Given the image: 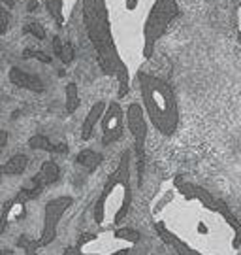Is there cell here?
Returning a JSON list of instances; mask_svg holds the SVG:
<instances>
[{
  "label": "cell",
  "instance_id": "cell-1",
  "mask_svg": "<svg viewBox=\"0 0 241 255\" xmlns=\"http://www.w3.org/2000/svg\"><path fill=\"white\" fill-rule=\"evenodd\" d=\"M83 17L90 42L94 44V49L98 53L102 70L109 76L115 74L119 78V97H125L130 87V76L126 64L117 53L106 0H83Z\"/></svg>",
  "mask_w": 241,
  "mask_h": 255
},
{
  "label": "cell",
  "instance_id": "cell-2",
  "mask_svg": "<svg viewBox=\"0 0 241 255\" xmlns=\"http://www.w3.org/2000/svg\"><path fill=\"white\" fill-rule=\"evenodd\" d=\"M130 151H123L117 168L109 174L104 189L94 202L92 218L98 227L111 229L123 223L132 204V183H130Z\"/></svg>",
  "mask_w": 241,
  "mask_h": 255
},
{
  "label": "cell",
  "instance_id": "cell-3",
  "mask_svg": "<svg viewBox=\"0 0 241 255\" xmlns=\"http://www.w3.org/2000/svg\"><path fill=\"white\" fill-rule=\"evenodd\" d=\"M140 89L153 127L164 136H171L179 127V108L171 87L157 76L140 74Z\"/></svg>",
  "mask_w": 241,
  "mask_h": 255
},
{
  "label": "cell",
  "instance_id": "cell-4",
  "mask_svg": "<svg viewBox=\"0 0 241 255\" xmlns=\"http://www.w3.org/2000/svg\"><path fill=\"white\" fill-rule=\"evenodd\" d=\"M140 242L136 229H106L102 233H85L78 244L68 248L64 255H128Z\"/></svg>",
  "mask_w": 241,
  "mask_h": 255
},
{
  "label": "cell",
  "instance_id": "cell-5",
  "mask_svg": "<svg viewBox=\"0 0 241 255\" xmlns=\"http://www.w3.org/2000/svg\"><path fill=\"white\" fill-rule=\"evenodd\" d=\"M177 15V2L175 0H155L149 17L143 27V57L149 59L153 53L155 42L166 32L173 17Z\"/></svg>",
  "mask_w": 241,
  "mask_h": 255
},
{
  "label": "cell",
  "instance_id": "cell-6",
  "mask_svg": "<svg viewBox=\"0 0 241 255\" xmlns=\"http://www.w3.org/2000/svg\"><path fill=\"white\" fill-rule=\"evenodd\" d=\"M126 123L134 136L136 161H138V187L143 185V163H145V140H147V119L140 104H130L126 110Z\"/></svg>",
  "mask_w": 241,
  "mask_h": 255
},
{
  "label": "cell",
  "instance_id": "cell-7",
  "mask_svg": "<svg viewBox=\"0 0 241 255\" xmlns=\"http://www.w3.org/2000/svg\"><path fill=\"white\" fill-rule=\"evenodd\" d=\"M72 204H74V197H57L51 202H47V206H45V225L40 240L34 244L36 248H44L53 242L55 237H57V231H59V221Z\"/></svg>",
  "mask_w": 241,
  "mask_h": 255
},
{
  "label": "cell",
  "instance_id": "cell-8",
  "mask_svg": "<svg viewBox=\"0 0 241 255\" xmlns=\"http://www.w3.org/2000/svg\"><path fill=\"white\" fill-rule=\"evenodd\" d=\"M125 128V112L119 102H109L102 116V144L109 146L123 136Z\"/></svg>",
  "mask_w": 241,
  "mask_h": 255
},
{
  "label": "cell",
  "instance_id": "cell-9",
  "mask_svg": "<svg viewBox=\"0 0 241 255\" xmlns=\"http://www.w3.org/2000/svg\"><path fill=\"white\" fill-rule=\"evenodd\" d=\"M9 82L13 85H17L21 89H28V91H34V93H42L44 91V83L38 76H32V74L25 72L23 68L19 66H13L9 68Z\"/></svg>",
  "mask_w": 241,
  "mask_h": 255
},
{
  "label": "cell",
  "instance_id": "cell-10",
  "mask_svg": "<svg viewBox=\"0 0 241 255\" xmlns=\"http://www.w3.org/2000/svg\"><path fill=\"white\" fill-rule=\"evenodd\" d=\"M25 193L19 197V199H15V201H11L4 208V214L0 216V233L4 231V229L8 227L9 223H13V221H19V219L25 216Z\"/></svg>",
  "mask_w": 241,
  "mask_h": 255
},
{
  "label": "cell",
  "instance_id": "cell-11",
  "mask_svg": "<svg viewBox=\"0 0 241 255\" xmlns=\"http://www.w3.org/2000/svg\"><path fill=\"white\" fill-rule=\"evenodd\" d=\"M106 108L107 106L104 101H98L92 108H90V112L87 114L85 121H83V128H81V138H83V140H89V138L92 136V130H94V127H96L98 119H102Z\"/></svg>",
  "mask_w": 241,
  "mask_h": 255
},
{
  "label": "cell",
  "instance_id": "cell-12",
  "mask_svg": "<svg viewBox=\"0 0 241 255\" xmlns=\"http://www.w3.org/2000/svg\"><path fill=\"white\" fill-rule=\"evenodd\" d=\"M78 163L92 172V170L102 163V155L96 153V151H92V149H83V151L78 155Z\"/></svg>",
  "mask_w": 241,
  "mask_h": 255
},
{
  "label": "cell",
  "instance_id": "cell-13",
  "mask_svg": "<svg viewBox=\"0 0 241 255\" xmlns=\"http://www.w3.org/2000/svg\"><path fill=\"white\" fill-rule=\"evenodd\" d=\"M27 166V157L25 155H17V157H11L8 163L2 166V172L6 174H21Z\"/></svg>",
  "mask_w": 241,
  "mask_h": 255
},
{
  "label": "cell",
  "instance_id": "cell-14",
  "mask_svg": "<svg viewBox=\"0 0 241 255\" xmlns=\"http://www.w3.org/2000/svg\"><path fill=\"white\" fill-rule=\"evenodd\" d=\"M78 106H80L78 87H76V83H68V87H66V110H68V114H74Z\"/></svg>",
  "mask_w": 241,
  "mask_h": 255
},
{
  "label": "cell",
  "instance_id": "cell-15",
  "mask_svg": "<svg viewBox=\"0 0 241 255\" xmlns=\"http://www.w3.org/2000/svg\"><path fill=\"white\" fill-rule=\"evenodd\" d=\"M30 147H34V149H53V151H66V146H51L49 144V140L45 136H34L30 142Z\"/></svg>",
  "mask_w": 241,
  "mask_h": 255
},
{
  "label": "cell",
  "instance_id": "cell-16",
  "mask_svg": "<svg viewBox=\"0 0 241 255\" xmlns=\"http://www.w3.org/2000/svg\"><path fill=\"white\" fill-rule=\"evenodd\" d=\"M40 178H42V180H45V183L55 182V180L59 178V168H57V164L51 163V161L44 163V166H42V172H40Z\"/></svg>",
  "mask_w": 241,
  "mask_h": 255
},
{
  "label": "cell",
  "instance_id": "cell-17",
  "mask_svg": "<svg viewBox=\"0 0 241 255\" xmlns=\"http://www.w3.org/2000/svg\"><path fill=\"white\" fill-rule=\"evenodd\" d=\"M57 57H59L64 64H70L72 61H74V57H76V49H74V46H72L70 42H63L61 51L57 53Z\"/></svg>",
  "mask_w": 241,
  "mask_h": 255
},
{
  "label": "cell",
  "instance_id": "cell-18",
  "mask_svg": "<svg viewBox=\"0 0 241 255\" xmlns=\"http://www.w3.org/2000/svg\"><path fill=\"white\" fill-rule=\"evenodd\" d=\"M23 57H27V59H38V61H42V63L49 64L51 63V57L44 51H34V49H25L23 51Z\"/></svg>",
  "mask_w": 241,
  "mask_h": 255
},
{
  "label": "cell",
  "instance_id": "cell-19",
  "mask_svg": "<svg viewBox=\"0 0 241 255\" xmlns=\"http://www.w3.org/2000/svg\"><path fill=\"white\" fill-rule=\"evenodd\" d=\"M25 30H27V32H30L32 36H36L38 40H44V38H45V28L42 27L40 23H36V21L28 23L27 27H25Z\"/></svg>",
  "mask_w": 241,
  "mask_h": 255
},
{
  "label": "cell",
  "instance_id": "cell-20",
  "mask_svg": "<svg viewBox=\"0 0 241 255\" xmlns=\"http://www.w3.org/2000/svg\"><path fill=\"white\" fill-rule=\"evenodd\" d=\"M9 27V13L4 8V4H0V34H6Z\"/></svg>",
  "mask_w": 241,
  "mask_h": 255
},
{
  "label": "cell",
  "instance_id": "cell-21",
  "mask_svg": "<svg viewBox=\"0 0 241 255\" xmlns=\"http://www.w3.org/2000/svg\"><path fill=\"white\" fill-rule=\"evenodd\" d=\"M6 144H8V132L0 128V153H2V149L6 147Z\"/></svg>",
  "mask_w": 241,
  "mask_h": 255
},
{
  "label": "cell",
  "instance_id": "cell-22",
  "mask_svg": "<svg viewBox=\"0 0 241 255\" xmlns=\"http://www.w3.org/2000/svg\"><path fill=\"white\" fill-rule=\"evenodd\" d=\"M40 2H44V0H28V9H30V11H34V9H38V6H40Z\"/></svg>",
  "mask_w": 241,
  "mask_h": 255
},
{
  "label": "cell",
  "instance_id": "cell-23",
  "mask_svg": "<svg viewBox=\"0 0 241 255\" xmlns=\"http://www.w3.org/2000/svg\"><path fill=\"white\" fill-rule=\"evenodd\" d=\"M0 4H4L6 8H13L15 6V0H0Z\"/></svg>",
  "mask_w": 241,
  "mask_h": 255
}]
</instances>
